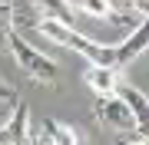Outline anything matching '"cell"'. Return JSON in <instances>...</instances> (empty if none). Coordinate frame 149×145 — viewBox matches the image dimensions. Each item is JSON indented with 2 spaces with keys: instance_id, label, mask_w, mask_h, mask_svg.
Listing matches in <instances>:
<instances>
[{
  "instance_id": "obj_1",
  "label": "cell",
  "mask_w": 149,
  "mask_h": 145,
  "mask_svg": "<svg viewBox=\"0 0 149 145\" xmlns=\"http://www.w3.org/2000/svg\"><path fill=\"white\" fill-rule=\"evenodd\" d=\"M40 33L47 40H53L56 46H66L73 49L76 56H86L90 63H100V66H116V46H106V43H96V40L83 36L80 30H73V23H63V20H53V16H40L37 20Z\"/></svg>"
},
{
  "instance_id": "obj_2",
  "label": "cell",
  "mask_w": 149,
  "mask_h": 145,
  "mask_svg": "<svg viewBox=\"0 0 149 145\" xmlns=\"http://www.w3.org/2000/svg\"><path fill=\"white\" fill-rule=\"evenodd\" d=\"M7 46H10V53H13V59H17V66H20V69L27 73L33 82H43V86H53V82H56V76H60L56 63H53L47 53H40L37 46H30L17 30L7 33Z\"/></svg>"
},
{
  "instance_id": "obj_3",
  "label": "cell",
  "mask_w": 149,
  "mask_h": 145,
  "mask_svg": "<svg viewBox=\"0 0 149 145\" xmlns=\"http://www.w3.org/2000/svg\"><path fill=\"white\" fill-rule=\"evenodd\" d=\"M96 119L113 125V129H129L133 125V112H129V106L123 102L119 92H109V96L96 99Z\"/></svg>"
},
{
  "instance_id": "obj_4",
  "label": "cell",
  "mask_w": 149,
  "mask_h": 145,
  "mask_svg": "<svg viewBox=\"0 0 149 145\" xmlns=\"http://www.w3.org/2000/svg\"><path fill=\"white\" fill-rule=\"evenodd\" d=\"M116 92L123 96V102H126L129 112H133V129L143 135V142H146V129H149V96L139 92L136 86H126V82H119Z\"/></svg>"
},
{
  "instance_id": "obj_5",
  "label": "cell",
  "mask_w": 149,
  "mask_h": 145,
  "mask_svg": "<svg viewBox=\"0 0 149 145\" xmlns=\"http://www.w3.org/2000/svg\"><path fill=\"white\" fill-rule=\"evenodd\" d=\"M143 49H149V16H146V20H139L136 27L129 30V36L123 40V43H116V66L133 63Z\"/></svg>"
},
{
  "instance_id": "obj_6",
  "label": "cell",
  "mask_w": 149,
  "mask_h": 145,
  "mask_svg": "<svg viewBox=\"0 0 149 145\" xmlns=\"http://www.w3.org/2000/svg\"><path fill=\"white\" fill-rule=\"evenodd\" d=\"M30 139H33V129H30V109H27V102H13V115L3 122V142L20 145V142H30Z\"/></svg>"
},
{
  "instance_id": "obj_7",
  "label": "cell",
  "mask_w": 149,
  "mask_h": 145,
  "mask_svg": "<svg viewBox=\"0 0 149 145\" xmlns=\"http://www.w3.org/2000/svg\"><path fill=\"white\" fill-rule=\"evenodd\" d=\"M30 142H56V145H80L83 142V132L73 129L66 122H56V119H43L40 132L33 135Z\"/></svg>"
},
{
  "instance_id": "obj_8",
  "label": "cell",
  "mask_w": 149,
  "mask_h": 145,
  "mask_svg": "<svg viewBox=\"0 0 149 145\" xmlns=\"http://www.w3.org/2000/svg\"><path fill=\"white\" fill-rule=\"evenodd\" d=\"M86 86H90L96 96H109V92H116V86H119V66L90 63V69H86Z\"/></svg>"
},
{
  "instance_id": "obj_9",
  "label": "cell",
  "mask_w": 149,
  "mask_h": 145,
  "mask_svg": "<svg viewBox=\"0 0 149 145\" xmlns=\"http://www.w3.org/2000/svg\"><path fill=\"white\" fill-rule=\"evenodd\" d=\"M76 7H80L86 16H96V20H113V23H119V13H116V7H113L109 0H76Z\"/></svg>"
},
{
  "instance_id": "obj_10",
  "label": "cell",
  "mask_w": 149,
  "mask_h": 145,
  "mask_svg": "<svg viewBox=\"0 0 149 145\" xmlns=\"http://www.w3.org/2000/svg\"><path fill=\"white\" fill-rule=\"evenodd\" d=\"M33 3H37V10H40L43 16L73 23V7H70V0H33Z\"/></svg>"
},
{
  "instance_id": "obj_11",
  "label": "cell",
  "mask_w": 149,
  "mask_h": 145,
  "mask_svg": "<svg viewBox=\"0 0 149 145\" xmlns=\"http://www.w3.org/2000/svg\"><path fill=\"white\" fill-rule=\"evenodd\" d=\"M13 102H17V92H13L10 86L0 82V106H13Z\"/></svg>"
},
{
  "instance_id": "obj_12",
  "label": "cell",
  "mask_w": 149,
  "mask_h": 145,
  "mask_svg": "<svg viewBox=\"0 0 149 145\" xmlns=\"http://www.w3.org/2000/svg\"><path fill=\"white\" fill-rule=\"evenodd\" d=\"M133 7H136V10H143V13L149 16V3H143V0H136V3H133Z\"/></svg>"
},
{
  "instance_id": "obj_13",
  "label": "cell",
  "mask_w": 149,
  "mask_h": 145,
  "mask_svg": "<svg viewBox=\"0 0 149 145\" xmlns=\"http://www.w3.org/2000/svg\"><path fill=\"white\" fill-rule=\"evenodd\" d=\"M0 142H3V125H0Z\"/></svg>"
},
{
  "instance_id": "obj_14",
  "label": "cell",
  "mask_w": 149,
  "mask_h": 145,
  "mask_svg": "<svg viewBox=\"0 0 149 145\" xmlns=\"http://www.w3.org/2000/svg\"><path fill=\"white\" fill-rule=\"evenodd\" d=\"M133 3H136V0H133ZM143 3H149V0H143Z\"/></svg>"
}]
</instances>
